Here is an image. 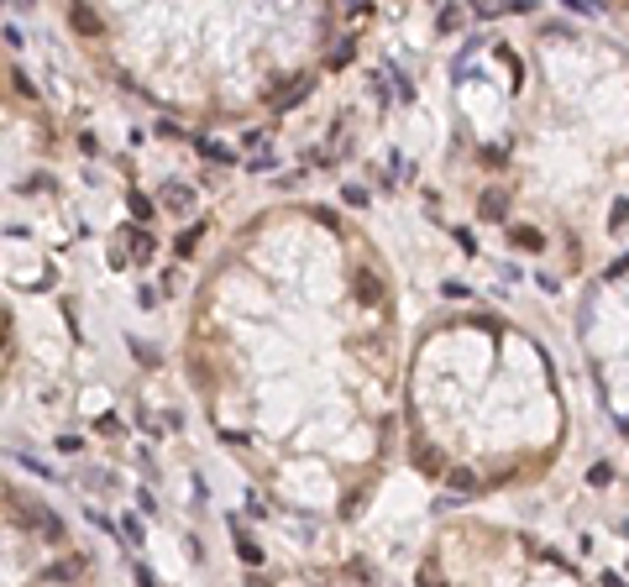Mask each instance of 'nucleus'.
<instances>
[{
  "label": "nucleus",
  "mask_w": 629,
  "mask_h": 587,
  "mask_svg": "<svg viewBox=\"0 0 629 587\" xmlns=\"http://www.w3.org/2000/svg\"><path fill=\"white\" fill-rule=\"evenodd\" d=\"M425 587H587L551 545L519 541L503 529L456 525L446 541L436 535L425 561Z\"/></svg>",
  "instance_id": "f257e3e1"
},
{
  "label": "nucleus",
  "mask_w": 629,
  "mask_h": 587,
  "mask_svg": "<svg viewBox=\"0 0 629 587\" xmlns=\"http://www.w3.org/2000/svg\"><path fill=\"white\" fill-rule=\"evenodd\" d=\"M582 346H587V362L598 373V393H603L608 414L629 435V252L619 262H608L603 278L593 283Z\"/></svg>",
  "instance_id": "f03ea898"
}]
</instances>
